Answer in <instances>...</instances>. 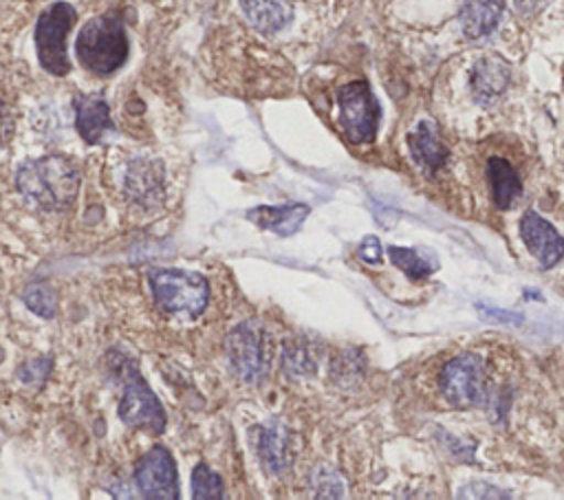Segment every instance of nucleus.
Listing matches in <instances>:
<instances>
[{"instance_id":"1","label":"nucleus","mask_w":564,"mask_h":500,"mask_svg":"<svg viewBox=\"0 0 564 500\" xmlns=\"http://www.w3.org/2000/svg\"><path fill=\"white\" fill-rule=\"evenodd\" d=\"M18 189L22 196L40 209H64L68 207L79 189L77 167L57 154L26 161L18 170Z\"/></svg>"},{"instance_id":"2","label":"nucleus","mask_w":564,"mask_h":500,"mask_svg":"<svg viewBox=\"0 0 564 500\" xmlns=\"http://www.w3.org/2000/svg\"><path fill=\"white\" fill-rule=\"evenodd\" d=\"M128 35L123 22L115 13L88 20L77 35L75 51L82 66L97 75H110L128 59Z\"/></svg>"},{"instance_id":"3","label":"nucleus","mask_w":564,"mask_h":500,"mask_svg":"<svg viewBox=\"0 0 564 500\" xmlns=\"http://www.w3.org/2000/svg\"><path fill=\"white\" fill-rule=\"evenodd\" d=\"M148 282L156 304L174 315L196 317L207 306V280L194 271L183 269H152Z\"/></svg>"},{"instance_id":"4","label":"nucleus","mask_w":564,"mask_h":500,"mask_svg":"<svg viewBox=\"0 0 564 500\" xmlns=\"http://www.w3.org/2000/svg\"><path fill=\"white\" fill-rule=\"evenodd\" d=\"M227 355L240 379L260 381L271 363L273 344L267 330L253 322L238 324L227 337Z\"/></svg>"},{"instance_id":"5","label":"nucleus","mask_w":564,"mask_h":500,"mask_svg":"<svg viewBox=\"0 0 564 500\" xmlns=\"http://www.w3.org/2000/svg\"><path fill=\"white\" fill-rule=\"evenodd\" d=\"M75 22V9L68 2H55L42 11L35 26V46L40 64L53 75L68 73L66 35Z\"/></svg>"},{"instance_id":"6","label":"nucleus","mask_w":564,"mask_h":500,"mask_svg":"<svg viewBox=\"0 0 564 500\" xmlns=\"http://www.w3.org/2000/svg\"><path fill=\"white\" fill-rule=\"evenodd\" d=\"M339 123L352 143H368L377 134L379 104L366 81H350L337 93Z\"/></svg>"},{"instance_id":"7","label":"nucleus","mask_w":564,"mask_h":500,"mask_svg":"<svg viewBox=\"0 0 564 500\" xmlns=\"http://www.w3.org/2000/svg\"><path fill=\"white\" fill-rule=\"evenodd\" d=\"M443 399L454 407H471L485 399V368L474 352L449 359L438 377Z\"/></svg>"},{"instance_id":"8","label":"nucleus","mask_w":564,"mask_h":500,"mask_svg":"<svg viewBox=\"0 0 564 500\" xmlns=\"http://www.w3.org/2000/svg\"><path fill=\"white\" fill-rule=\"evenodd\" d=\"M119 416L123 423L132 427H145L150 432H163L165 427L163 405L134 368L126 379L123 396L119 401Z\"/></svg>"},{"instance_id":"9","label":"nucleus","mask_w":564,"mask_h":500,"mask_svg":"<svg viewBox=\"0 0 564 500\" xmlns=\"http://www.w3.org/2000/svg\"><path fill=\"white\" fill-rule=\"evenodd\" d=\"M134 482L145 498L154 500H176L178 498V476L172 454L156 445L152 447L134 469Z\"/></svg>"},{"instance_id":"10","label":"nucleus","mask_w":564,"mask_h":500,"mask_svg":"<svg viewBox=\"0 0 564 500\" xmlns=\"http://www.w3.org/2000/svg\"><path fill=\"white\" fill-rule=\"evenodd\" d=\"M520 236L542 269H551L564 258V238L538 211H524L520 220Z\"/></svg>"},{"instance_id":"11","label":"nucleus","mask_w":564,"mask_h":500,"mask_svg":"<svg viewBox=\"0 0 564 500\" xmlns=\"http://www.w3.org/2000/svg\"><path fill=\"white\" fill-rule=\"evenodd\" d=\"M253 443H256V452H258L262 465L269 469V474H282L293 463L291 434L282 423L271 421L267 425H258Z\"/></svg>"},{"instance_id":"12","label":"nucleus","mask_w":564,"mask_h":500,"mask_svg":"<svg viewBox=\"0 0 564 500\" xmlns=\"http://www.w3.org/2000/svg\"><path fill=\"white\" fill-rule=\"evenodd\" d=\"M509 84H511V68L502 57L489 55V57H480L474 64L471 93L480 104L496 101L507 90Z\"/></svg>"},{"instance_id":"13","label":"nucleus","mask_w":564,"mask_h":500,"mask_svg":"<svg viewBox=\"0 0 564 500\" xmlns=\"http://www.w3.org/2000/svg\"><path fill=\"white\" fill-rule=\"evenodd\" d=\"M408 148L412 159L419 163L421 170L425 172H436L447 159V148L443 145L438 130L432 121H419L414 130L408 134Z\"/></svg>"},{"instance_id":"14","label":"nucleus","mask_w":564,"mask_h":500,"mask_svg":"<svg viewBox=\"0 0 564 500\" xmlns=\"http://www.w3.org/2000/svg\"><path fill=\"white\" fill-rule=\"evenodd\" d=\"M505 0H460V26L469 40L487 37L500 22Z\"/></svg>"},{"instance_id":"15","label":"nucleus","mask_w":564,"mask_h":500,"mask_svg":"<svg viewBox=\"0 0 564 500\" xmlns=\"http://www.w3.org/2000/svg\"><path fill=\"white\" fill-rule=\"evenodd\" d=\"M249 24L267 35L282 31L293 18L291 0H238Z\"/></svg>"},{"instance_id":"16","label":"nucleus","mask_w":564,"mask_h":500,"mask_svg":"<svg viewBox=\"0 0 564 500\" xmlns=\"http://www.w3.org/2000/svg\"><path fill=\"white\" fill-rule=\"evenodd\" d=\"M75 126L84 141L97 143L108 130H112L108 104L97 95L75 97Z\"/></svg>"},{"instance_id":"17","label":"nucleus","mask_w":564,"mask_h":500,"mask_svg":"<svg viewBox=\"0 0 564 500\" xmlns=\"http://www.w3.org/2000/svg\"><path fill=\"white\" fill-rule=\"evenodd\" d=\"M308 207L297 203V205H278V207H269V205H260L256 209L247 211V218L251 222H256L262 229H269L278 236H291L300 229V225L304 222V218L308 216Z\"/></svg>"},{"instance_id":"18","label":"nucleus","mask_w":564,"mask_h":500,"mask_svg":"<svg viewBox=\"0 0 564 500\" xmlns=\"http://www.w3.org/2000/svg\"><path fill=\"white\" fill-rule=\"evenodd\" d=\"M487 178H489L494 205L498 209H509L520 198L522 181L507 159L491 156L487 161Z\"/></svg>"},{"instance_id":"19","label":"nucleus","mask_w":564,"mask_h":500,"mask_svg":"<svg viewBox=\"0 0 564 500\" xmlns=\"http://www.w3.org/2000/svg\"><path fill=\"white\" fill-rule=\"evenodd\" d=\"M128 189L134 198H152L161 194V165L154 161H137L128 172Z\"/></svg>"},{"instance_id":"20","label":"nucleus","mask_w":564,"mask_h":500,"mask_svg":"<svg viewBox=\"0 0 564 500\" xmlns=\"http://www.w3.org/2000/svg\"><path fill=\"white\" fill-rule=\"evenodd\" d=\"M388 256L394 267H399L410 280H425L438 269L434 258H425L419 249L410 247H388Z\"/></svg>"},{"instance_id":"21","label":"nucleus","mask_w":564,"mask_h":500,"mask_svg":"<svg viewBox=\"0 0 564 500\" xmlns=\"http://www.w3.org/2000/svg\"><path fill=\"white\" fill-rule=\"evenodd\" d=\"M192 496L196 500H218V498H223V480L205 463L196 465V469L192 474Z\"/></svg>"},{"instance_id":"22","label":"nucleus","mask_w":564,"mask_h":500,"mask_svg":"<svg viewBox=\"0 0 564 500\" xmlns=\"http://www.w3.org/2000/svg\"><path fill=\"white\" fill-rule=\"evenodd\" d=\"M26 306L40 317H53L57 311V300L46 282H31L24 291Z\"/></svg>"},{"instance_id":"23","label":"nucleus","mask_w":564,"mask_h":500,"mask_svg":"<svg viewBox=\"0 0 564 500\" xmlns=\"http://www.w3.org/2000/svg\"><path fill=\"white\" fill-rule=\"evenodd\" d=\"M460 498H509L507 491H500L494 485L487 482H469L458 491Z\"/></svg>"},{"instance_id":"24","label":"nucleus","mask_w":564,"mask_h":500,"mask_svg":"<svg viewBox=\"0 0 564 500\" xmlns=\"http://www.w3.org/2000/svg\"><path fill=\"white\" fill-rule=\"evenodd\" d=\"M476 308L489 322H502V324H520L522 322V317L518 313H511L505 308H496V306H487V304H478Z\"/></svg>"},{"instance_id":"25","label":"nucleus","mask_w":564,"mask_h":500,"mask_svg":"<svg viewBox=\"0 0 564 500\" xmlns=\"http://www.w3.org/2000/svg\"><path fill=\"white\" fill-rule=\"evenodd\" d=\"M46 372H48V359L44 361V359H37L35 363H31V366H26L20 374H22V379L26 381V383H42L44 381V377H46Z\"/></svg>"},{"instance_id":"26","label":"nucleus","mask_w":564,"mask_h":500,"mask_svg":"<svg viewBox=\"0 0 564 500\" xmlns=\"http://www.w3.org/2000/svg\"><path fill=\"white\" fill-rule=\"evenodd\" d=\"M359 256H361V260L372 262V264L381 260V244H379L377 236H366L364 238V242L359 244Z\"/></svg>"},{"instance_id":"27","label":"nucleus","mask_w":564,"mask_h":500,"mask_svg":"<svg viewBox=\"0 0 564 500\" xmlns=\"http://www.w3.org/2000/svg\"><path fill=\"white\" fill-rule=\"evenodd\" d=\"M2 130H4V117H2V110H0V143H2Z\"/></svg>"}]
</instances>
